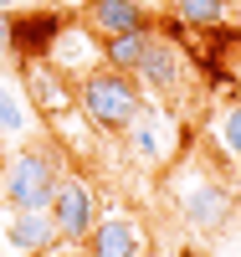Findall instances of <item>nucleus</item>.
Returning <instances> with one entry per match:
<instances>
[{"label":"nucleus","mask_w":241,"mask_h":257,"mask_svg":"<svg viewBox=\"0 0 241 257\" xmlns=\"http://www.w3.org/2000/svg\"><path fill=\"white\" fill-rule=\"evenodd\" d=\"M139 88L144 93H154L159 103H169V98H180L185 93V52H180V41H174L169 31H154L149 36V47H144V62H139Z\"/></svg>","instance_id":"39448f33"},{"label":"nucleus","mask_w":241,"mask_h":257,"mask_svg":"<svg viewBox=\"0 0 241 257\" xmlns=\"http://www.w3.org/2000/svg\"><path fill=\"white\" fill-rule=\"evenodd\" d=\"M139 257H159V252H139Z\"/></svg>","instance_id":"f3484780"},{"label":"nucleus","mask_w":241,"mask_h":257,"mask_svg":"<svg viewBox=\"0 0 241 257\" xmlns=\"http://www.w3.org/2000/svg\"><path fill=\"white\" fill-rule=\"evenodd\" d=\"M16 57V31H11V11H0V67Z\"/></svg>","instance_id":"2eb2a0df"},{"label":"nucleus","mask_w":241,"mask_h":257,"mask_svg":"<svg viewBox=\"0 0 241 257\" xmlns=\"http://www.w3.org/2000/svg\"><path fill=\"white\" fill-rule=\"evenodd\" d=\"M149 36H154V31H128V36H108V41H103V62H108V67H118V72H139V62H144V47H149Z\"/></svg>","instance_id":"f8f14e48"},{"label":"nucleus","mask_w":241,"mask_h":257,"mask_svg":"<svg viewBox=\"0 0 241 257\" xmlns=\"http://www.w3.org/2000/svg\"><path fill=\"white\" fill-rule=\"evenodd\" d=\"M87 257H139L144 252V231L134 216H123V211H113V216H103L93 226V237L82 242Z\"/></svg>","instance_id":"9d476101"},{"label":"nucleus","mask_w":241,"mask_h":257,"mask_svg":"<svg viewBox=\"0 0 241 257\" xmlns=\"http://www.w3.org/2000/svg\"><path fill=\"white\" fill-rule=\"evenodd\" d=\"M31 128V113H26V103H21L6 82H0V139H21Z\"/></svg>","instance_id":"4468645a"},{"label":"nucleus","mask_w":241,"mask_h":257,"mask_svg":"<svg viewBox=\"0 0 241 257\" xmlns=\"http://www.w3.org/2000/svg\"><path fill=\"white\" fill-rule=\"evenodd\" d=\"M174 211H180V221L190 226V231H200V237H210V231H221L226 221H231V211H236V201H231V190L215 180V175H205V170H195V175L174 190Z\"/></svg>","instance_id":"7ed1b4c3"},{"label":"nucleus","mask_w":241,"mask_h":257,"mask_svg":"<svg viewBox=\"0 0 241 257\" xmlns=\"http://www.w3.org/2000/svg\"><path fill=\"white\" fill-rule=\"evenodd\" d=\"M210 139H215V149H221L226 160L241 165V103H231V108H221L210 118Z\"/></svg>","instance_id":"ddd939ff"},{"label":"nucleus","mask_w":241,"mask_h":257,"mask_svg":"<svg viewBox=\"0 0 241 257\" xmlns=\"http://www.w3.org/2000/svg\"><path fill=\"white\" fill-rule=\"evenodd\" d=\"M62 155L52 144H26L21 155L6 165V180H0V206L6 211H47L57 185H62Z\"/></svg>","instance_id":"f03ea898"},{"label":"nucleus","mask_w":241,"mask_h":257,"mask_svg":"<svg viewBox=\"0 0 241 257\" xmlns=\"http://www.w3.org/2000/svg\"><path fill=\"white\" fill-rule=\"evenodd\" d=\"M169 16L190 31H215L231 16V0H169Z\"/></svg>","instance_id":"9b49d317"},{"label":"nucleus","mask_w":241,"mask_h":257,"mask_svg":"<svg viewBox=\"0 0 241 257\" xmlns=\"http://www.w3.org/2000/svg\"><path fill=\"white\" fill-rule=\"evenodd\" d=\"M52 226H57V242L62 247H77V242H87L93 237V226L103 221L98 216V190L87 185L82 175H62V185H57V196H52Z\"/></svg>","instance_id":"20e7f679"},{"label":"nucleus","mask_w":241,"mask_h":257,"mask_svg":"<svg viewBox=\"0 0 241 257\" xmlns=\"http://www.w3.org/2000/svg\"><path fill=\"white\" fill-rule=\"evenodd\" d=\"M77 103H82V118L103 128V134H128V123L144 113V88L134 72H118V67H93L77 82Z\"/></svg>","instance_id":"f257e3e1"},{"label":"nucleus","mask_w":241,"mask_h":257,"mask_svg":"<svg viewBox=\"0 0 241 257\" xmlns=\"http://www.w3.org/2000/svg\"><path fill=\"white\" fill-rule=\"evenodd\" d=\"M16 6H21V0H0V11H16Z\"/></svg>","instance_id":"dca6fc26"},{"label":"nucleus","mask_w":241,"mask_h":257,"mask_svg":"<svg viewBox=\"0 0 241 257\" xmlns=\"http://www.w3.org/2000/svg\"><path fill=\"white\" fill-rule=\"evenodd\" d=\"M144 6H154V0H144Z\"/></svg>","instance_id":"a211bd4d"},{"label":"nucleus","mask_w":241,"mask_h":257,"mask_svg":"<svg viewBox=\"0 0 241 257\" xmlns=\"http://www.w3.org/2000/svg\"><path fill=\"white\" fill-rule=\"evenodd\" d=\"M0 242L16 257H47V252L62 247L57 226H52V211H11L6 226H0Z\"/></svg>","instance_id":"6e6552de"},{"label":"nucleus","mask_w":241,"mask_h":257,"mask_svg":"<svg viewBox=\"0 0 241 257\" xmlns=\"http://www.w3.org/2000/svg\"><path fill=\"white\" fill-rule=\"evenodd\" d=\"M67 26H72V21L62 16V11H26V16H11L16 57H21V62H47Z\"/></svg>","instance_id":"0eeeda50"},{"label":"nucleus","mask_w":241,"mask_h":257,"mask_svg":"<svg viewBox=\"0 0 241 257\" xmlns=\"http://www.w3.org/2000/svg\"><path fill=\"white\" fill-rule=\"evenodd\" d=\"M82 26L98 41H108V36H128V31H159V16L144 0H87Z\"/></svg>","instance_id":"423d86ee"},{"label":"nucleus","mask_w":241,"mask_h":257,"mask_svg":"<svg viewBox=\"0 0 241 257\" xmlns=\"http://www.w3.org/2000/svg\"><path fill=\"white\" fill-rule=\"evenodd\" d=\"M128 149H134V160H144V165H159V160H169L174 155V118L169 113H159V108H144L134 123H128Z\"/></svg>","instance_id":"1a4fd4ad"}]
</instances>
